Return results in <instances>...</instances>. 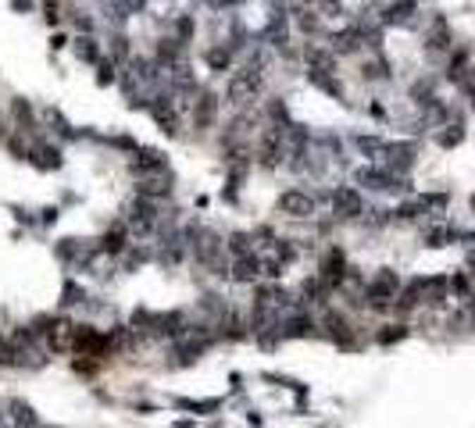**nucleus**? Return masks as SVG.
I'll return each instance as SVG.
<instances>
[{
	"instance_id": "nucleus-1",
	"label": "nucleus",
	"mask_w": 475,
	"mask_h": 428,
	"mask_svg": "<svg viewBox=\"0 0 475 428\" xmlns=\"http://www.w3.org/2000/svg\"><path fill=\"white\" fill-rule=\"evenodd\" d=\"M261 89H265V61L261 58H250L243 68H236L226 82V103L233 107H247L250 100L261 96Z\"/></svg>"
},
{
	"instance_id": "nucleus-2",
	"label": "nucleus",
	"mask_w": 475,
	"mask_h": 428,
	"mask_svg": "<svg viewBox=\"0 0 475 428\" xmlns=\"http://www.w3.org/2000/svg\"><path fill=\"white\" fill-rule=\"evenodd\" d=\"M254 160H257V168H265V172H276L283 165V160H286V125L269 122L265 129L257 132Z\"/></svg>"
},
{
	"instance_id": "nucleus-3",
	"label": "nucleus",
	"mask_w": 475,
	"mask_h": 428,
	"mask_svg": "<svg viewBox=\"0 0 475 428\" xmlns=\"http://www.w3.org/2000/svg\"><path fill=\"white\" fill-rule=\"evenodd\" d=\"M354 182H357L361 189H368V193H407V189H411L404 175H397V172H390V168H383V165L357 168V172H354Z\"/></svg>"
},
{
	"instance_id": "nucleus-4",
	"label": "nucleus",
	"mask_w": 475,
	"mask_h": 428,
	"mask_svg": "<svg viewBox=\"0 0 475 428\" xmlns=\"http://www.w3.org/2000/svg\"><path fill=\"white\" fill-rule=\"evenodd\" d=\"M125 225H129V232H132V236H150L157 225H161V214H157V203H154V200L136 196V200L129 203Z\"/></svg>"
},
{
	"instance_id": "nucleus-5",
	"label": "nucleus",
	"mask_w": 475,
	"mask_h": 428,
	"mask_svg": "<svg viewBox=\"0 0 475 428\" xmlns=\"http://www.w3.org/2000/svg\"><path fill=\"white\" fill-rule=\"evenodd\" d=\"M129 172L140 175V179H147V175H165V172H168V153L154 150V146H140V150L132 153V160H129Z\"/></svg>"
},
{
	"instance_id": "nucleus-6",
	"label": "nucleus",
	"mask_w": 475,
	"mask_h": 428,
	"mask_svg": "<svg viewBox=\"0 0 475 428\" xmlns=\"http://www.w3.org/2000/svg\"><path fill=\"white\" fill-rule=\"evenodd\" d=\"M276 207H279V214H286V218H297V222L314 218V196H311L307 189H286V193H279Z\"/></svg>"
},
{
	"instance_id": "nucleus-7",
	"label": "nucleus",
	"mask_w": 475,
	"mask_h": 428,
	"mask_svg": "<svg viewBox=\"0 0 475 428\" xmlns=\"http://www.w3.org/2000/svg\"><path fill=\"white\" fill-rule=\"evenodd\" d=\"M218 93L215 89H200L197 93V100H193V111H190V118H193V129L197 132H207L211 125L218 122Z\"/></svg>"
},
{
	"instance_id": "nucleus-8",
	"label": "nucleus",
	"mask_w": 475,
	"mask_h": 428,
	"mask_svg": "<svg viewBox=\"0 0 475 428\" xmlns=\"http://www.w3.org/2000/svg\"><path fill=\"white\" fill-rule=\"evenodd\" d=\"M333 214H336L340 222H357L361 214H364V196H361V189H354V186L333 189Z\"/></svg>"
},
{
	"instance_id": "nucleus-9",
	"label": "nucleus",
	"mask_w": 475,
	"mask_h": 428,
	"mask_svg": "<svg viewBox=\"0 0 475 428\" xmlns=\"http://www.w3.org/2000/svg\"><path fill=\"white\" fill-rule=\"evenodd\" d=\"M322 325H326L329 339H333L340 350H354V346H357V339H354V325H350V317H347L343 310L329 307V310H326V317H322Z\"/></svg>"
},
{
	"instance_id": "nucleus-10",
	"label": "nucleus",
	"mask_w": 475,
	"mask_h": 428,
	"mask_svg": "<svg viewBox=\"0 0 475 428\" xmlns=\"http://www.w3.org/2000/svg\"><path fill=\"white\" fill-rule=\"evenodd\" d=\"M343 275H347V257H343L340 246H329L326 257H322V264H319V279L326 282L329 293H336L340 282H343Z\"/></svg>"
},
{
	"instance_id": "nucleus-11",
	"label": "nucleus",
	"mask_w": 475,
	"mask_h": 428,
	"mask_svg": "<svg viewBox=\"0 0 475 428\" xmlns=\"http://www.w3.org/2000/svg\"><path fill=\"white\" fill-rule=\"evenodd\" d=\"M361 46H364V29L361 25H347V29L329 36V50L336 54V58H350V54H357Z\"/></svg>"
},
{
	"instance_id": "nucleus-12",
	"label": "nucleus",
	"mask_w": 475,
	"mask_h": 428,
	"mask_svg": "<svg viewBox=\"0 0 475 428\" xmlns=\"http://www.w3.org/2000/svg\"><path fill=\"white\" fill-rule=\"evenodd\" d=\"M29 160L39 168V172H58L61 165H65V157H61V146H54V143H47V139H36L32 146H29Z\"/></svg>"
},
{
	"instance_id": "nucleus-13",
	"label": "nucleus",
	"mask_w": 475,
	"mask_h": 428,
	"mask_svg": "<svg viewBox=\"0 0 475 428\" xmlns=\"http://www.w3.org/2000/svg\"><path fill=\"white\" fill-rule=\"evenodd\" d=\"M261 275H265V264H261L257 253H247V257H236L233 268H229V279L233 282H243V286H254Z\"/></svg>"
},
{
	"instance_id": "nucleus-14",
	"label": "nucleus",
	"mask_w": 475,
	"mask_h": 428,
	"mask_svg": "<svg viewBox=\"0 0 475 428\" xmlns=\"http://www.w3.org/2000/svg\"><path fill=\"white\" fill-rule=\"evenodd\" d=\"M136 196H143V200H165V196H172V175L165 172V175H147V179H140L136 182Z\"/></svg>"
},
{
	"instance_id": "nucleus-15",
	"label": "nucleus",
	"mask_w": 475,
	"mask_h": 428,
	"mask_svg": "<svg viewBox=\"0 0 475 428\" xmlns=\"http://www.w3.org/2000/svg\"><path fill=\"white\" fill-rule=\"evenodd\" d=\"M129 225L125 222H118L115 229H108L104 232V239H100V253H111V257H118V253H125L129 250Z\"/></svg>"
},
{
	"instance_id": "nucleus-16",
	"label": "nucleus",
	"mask_w": 475,
	"mask_h": 428,
	"mask_svg": "<svg viewBox=\"0 0 475 428\" xmlns=\"http://www.w3.org/2000/svg\"><path fill=\"white\" fill-rule=\"evenodd\" d=\"M304 61H307V68L336 72V54H333L329 46H319V43H307V46H304Z\"/></svg>"
},
{
	"instance_id": "nucleus-17",
	"label": "nucleus",
	"mask_w": 475,
	"mask_h": 428,
	"mask_svg": "<svg viewBox=\"0 0 475 428\" xmlns=\"http://www.w3.org/2000/svg\"><path fill=\"white\" fill-rule=\"evenodd\" d=\"M307 82H311L314 89H322V93H329V96L343 100V82L336 79V72H319V68H307Z\"/></svg>"
},
{
	"instance_id": "nucleus-18",
	"label": "nucleus",
	"mask_w": 475,
	"mask_h": 428,
	"mask_svg": "<svg viewBox=\"0 0 475 428\" xmlns=\"http://www.w3.org/2000/svg\"><path fill=\"white\" fill-rule=\"evenodd\" d=\"M11 115H15V122H18V132H22V136L39 129V122H36V111H32V107H29L22 96H15V100H11Z\"/></svg>"
},
{
	"instance_id": "nucleus-19",
	"label": "nucleus",
	"mask_w": 475,
	"mask_h": 428,
	"mask_svg": "<svg viewBox=\"0 0 475 428\" xmlns=\"http://www.w3.org/2000/svg\"><path fill=\"white\" fill-rule=\"evenodd\" d=\"M447 289H450V279L436 275V279H426V286H421V303H429V307H440L447 300Z\"/></svg>"
},
{
	"instance_id": "nucleus-20",
	"label": "nucleus",
	"mask_w": 475,
	"mask_h": 428,
	"mask_svg": "<svg viewBox=\"0 0 475 428\" xmlns=\"http://www.w3.org/2000/svg\"><path fill=\"white\" fill-rule=\"evenodd\" d=\"M426 43H429V50H433V54H443V50L450 46V29H447V22H443V18H433V22H429Z\"/></svg>"
},
{
	"instance_id": "nucleus-21",
	"label": "nucleus",
	"mask_w": 475,
	"mask_h": 428,
	"mask_svg": "<svg viewBox=\"0 0 475 428\" xmlns=\"http://www.w3.org/2000/svg\"><path fill=\"white\" fill-rule=\"evenodd\" d=\"M293 22H297V29H300L304 36H319V32H322V15L314 11V8H297V11H293Z\"/></svg>"
},
{
	"instance_id": "nucleus-22",
	"label": "nucleus",
	"mask_w": 475,
	"mask_h": 428,
	"mask_svg": "<svg viewBox=\"0 0 475 428\" xmlns=\"http://www.w3.org/2000/svg\"><path fill=\"white\" fill-rule=\"evenodd\" d=\"M204 61H207V68L211 72H229L233 68V46H211L207 54H204Z\"/></svg>"
},
{
	"instance_id": "nucleus-23",
	"label": "nucleus",
	"mask_w": 475,
	"mask_h": 428,
	"mask_svg": "<svg viewBox=\"0 0 475 428\" xmlns=\"http://www.w3.org/2000/svg\"><path fill=\"white\" fill-rule=\"evenodd\" d=\"M72 50H75V58H79V61H86V65H97V61H100V43H97L90 32H86V36H79Z\"/></svg>"
},
{
	"instance_id": "nucleus-24",
	"label": "nucleus",
	"mask_w": 475,
	"mask_h": 428,
	"mask_svg": "<svg viewBox=\"0 0 475 428\" xmlns=\"http://www.w3.org/2000/svg\"><path fill=\"white\" fill-rule=\"evenodd\" d=\"M226 250L233 253V260H236V257L254 253V232H233V236H229V243H226Z\"/></svg>"
},
{
	"instance_id": "nucleus-25",
	"label": "nucleus",
	"mask_w": 475,
	"mask_h": 428,
	"mask_svg": "<svg viewBox=\"0 0 475 428\" xmlns=\"http://www.w3.org/2000/svg\"><path fill=\"white\" fill-rule=\"evenodd\" d=\"M43 122H47L50 129H54L61 139H75V136H79V132H75V129H72V125L61 118V111H54V107H47V111H43Z\"/></svg>"
},
{
	"instance_id": "nucleus-26",
	"label": "nucleus",
	"mask_w": 475,
	"mask_h": 428,
	"mask_svg": "<svg viewBox=\"0 0 475 428\" xmlns=\"http://www.w3.org/2000/svg\"><path fill=\"white\" fill-rule=\"evenodd\" d=\"M354 146L364 153V157H383V150H386V139H379V136H354Z\"/></svg>"
},
{
	"instance_id": "nucleus-27",
	"label": "nucleus",
	"mask_w": 475,
	"mask_h": 428,
	"mask_svg": "<svg viewBox=\"0 0 475 428\" xmlns=\"http://www.w3.org/2000/svg\"><path fill=\"white\" fill-rule=\"evenodd\" d=\"M129 58H132L129 36H125V32H115V36H111V61H115V65H125Z\"/></svg>"
},
{
	"instance_id": "nucleus-28",
	"label": "nucleus",
	"mask_w": 475,
	"mask_h": 428,
	"mask_svg": "<svg viewBox=\"0 0 475 428\" xmlns=\"http://www.w3.org/2000/svg\"><path fill=\"white\" fill-rule=\"evenodd\" d=\"M461 139H464V125H461V122H447V125H443V132L436 136V143H440L443 150H450V146H457Z\"/></svg>"
},
{
	"instance_id": "nucleus-29",
	"label": "nucleus",
	"mask_w": 475,
	"mask_h": 428,
	"mask_svg": "<svg viewBox=\"0 0 475 428\" xmlns=\"http://www.w3.org/2000/svg\"><path fill=\"white\" fill-rule=\"evenodd\" d=\"M454 239H457V229H450V225H433L426 232V246H447Z\"/></svg>"
},
{
	"instance_id": "nucleus-30",
	"label": "nucleus",
	"mask_w": 475,
	"mask_h": 428,
	"mask_svg": "<svg viewBox=\"0 0 475 428\" xmlns=\"http://www.w3.org/2000/svg\"><path fill=\"white\" fill-rule=\"evenodd\" d=\"M75 303H86V289L75 279H65V286H61V307H75Z\"/></svg>"
},
{
	"instance_id": "nucleus-31",
	"label": "nucleus",
	"mask_w": 475,
	"mask_h": 428,
	"mask_svg": "<svg viewBox=\"0 0 475 428\" xmlns=\"http://www.w3.org/2000/svg\"><path fill=\"white\" fill-rule=\"evenodd\" d=\"M8 407H11V417H15V424H39L36 410H32L25 400H11Z\"/></svg>"
},
{
	"instance_id": "nucleus-32",
	"label": "nucleus",
	"mask_w": 475,
	"mask_h": 428,
	"mask_svg": "<svg viewBox=\"0 0 475 428\" xmlns=\"http://www.w3.org/2000/svg\"><path fill=\"white\" fill-rule=\"evenodd\" d=\"M172 29H175V39H179V43H190L193 32H197V22H193V15H179Z\"/></svg>"
},
{
	"instance_id": "nucleus-33",
	"label": "nucleus",
	"mask_w": 475,
	"mask_h": 428,
	"mask_svg": "<svg viewBox=\"0 0 475 428\" xmlns=\"http://www.w3.org/2000/svg\"><path fill=\"white\" fill-rule=\"evenodd\" d=\"M118 82V65L115 61H97V86H111Z\"/></svg>"
},
{
	"instance_id": "nucleus-34",
	"label": "nucleus",
	"mask_w": 475,
	"mask_h": 428,
	"mask_svg": "<svg viewBox=\"0 0 475 428\" xmlns=\"http://www.w3.org/2000/svg\"><path fill=\"white\" fill-rule=\"evenodd\" d=\"M404 336H407V325H386V329L376 336V343H379V346H393V343H400Z\"/></svg>"
},
{
	"instance_id": "nucleus-35",
	"label": "nucleus",
	"mask_w": 475,
	"mask_h": 428,
	"mask_svg": "<svg viewBox=\"0 0 475 428\" xmlns=\"http://www.w3.org/2000/svg\"><path fill=\"white\" fill-rule=\"evenodd\" d=\"M361 75H364V79H390V65H386L383 58H376V61H364Z\"/></svg>"
},
{
	"instance_id": "nucleus-36",
	"label": "nucleus",
	"mask_w": 475,
	"mask_h": 428,
	"mask_svg": "<svg viewBox=\"0 0 475 428\" xmlns=\"http://www.w3.org/2000/svg\"><path fill=\"white\" fill-rule=\"evenodd\" d=\"M179 407L197 410V414H211V410H218V407H222V400H179Z\"/></svg>"
},
{
	"instance_id": "nucleus-37",
	"label": "nucleus",
	"mask_w": 475,
	"mask_h": 428,
	"mask_svg": "<svg viewBox=\"0 0 475 428\" xmlns=\"http://www.w3.org/2000/svg\"><path fill=\"white\" fill-rule=\"evenodd\" d=\"M0 367H18V357H15V346L8 336H0Z\"/></svg>"
},
{
	"instance_id": "nucleus-38",
	"label": "nucleus",
	"mask_w": 475,
	"mask_h": 428,
	"mask_svg": "<svg viewBox=\"0 0 475 428\" xmlns=\"http://www.w3.org/2000/svg\"><path fill=\"white\" fill-rule=\"evenodd\" d=\"M43 18H47L50 25L61 22V15H58V0H43Z\"/></svg>"
},
{
	"instance_id": "nucleus-39",
	"label": "nucleus",
	"mask_w": 475,
	"mask_h": 428,
	"mask_svg": "<svg viewBox=\"0 0 475 428\" xmlns=\"http://www.w3.org/2000/svg\"><path fill=\"white\" fill-rule=\"evenodd\" d=\"M468 289H471V286H468V275H454V279H450V293H457V296L468 300Z\"/></svg>"
},
{
	"instance_id": "nucleus-40",
	"label": "nucleus",
	"mask_w": 475,
	"mask_h": 428,
	"mask_svg": "<svg viewBox=\"0 0 475 428\" xmlns=\"http://www.w3.org/2000/svg\"><path fill=\"white\" fill-rule=\"evenodd\" d=\"M204 4H207L211 11H229V8H240L243 0H204Z\"/></svg>"
},
{
	"instance_id": "nucleus-41",
	"label": "nucleus",
	"mask_w": 475,
	"mask_h": 428,
	"mask_svg": "<svg viewBox=\"0 0 475 428\" xmlns=\"http://www.w3.org/2000/svg\"><path fill=\"white\" fill-rule=\"evenodd\" d=\"M50 222H58V207H43V225H50Z\"/></svg>"
},
{
	"instance_id": "nucleus-42",
	"label": "nucleus",
	"mask_w": 475,
	"mask_h": 428,
	"mask_svg": "<svg viewBox=\"0 0 475 428\" xmlns=\"http://www.w3.org/2000/svg\"><path fill=\"white\" fill-rule=\"evenodd\" d=\"M393 4H397V8H404V11H414V8H418V0H393Z\"/></svg>"
},
{
	"instance_id": "nucleus-43",
	"label": "nucleus",
	"mask_w": 475,
	"mask_h": 428,
	"mask_svg": "<svg viewBox=\"0 0 475 428\" xmlns=\"http://www.w3.org/2000/svg\"><path fill=\"white\" fill-rule=\"evenodd\" d=\"M11 8H15V11H29L32 0H11Z\"/></svg>"
},
{
	"instance_id": "nucleus-44",
	"label": "nucleus",
	"mask_w": 475,
	"mask_h": 428,
	"mask_svg": "<svg viewBox=\"0 0 475 428\" xmlns=\"http://www.w3.org/2000/svg\"><path fill=\"white\" fill-rule=\"evenodd\" d=\"M464 264L471 268V275H475V253H468V257H464Z\"/></svg>"
},
{
	"instance_id": "nucleus-45",
	"label": "nucleus",
	"mask_w": 475,
	"mask_h": 428,
	"mask_svg": "<svg viewBox=\"0 0 475 428\" xmlns=\"http://www.w3.org/2000/svg\"><path fill=\"white\" fill-rule=\"evenodd\" d=\"M172 428H193V421H179V424H172Z\"/></svg>"
},
{
	"instance_id": "nucleus-46",
	"label": "nucleus",
	"mask_w": 475,
	"mask_h": 428,
	"mask_svg": "<svg viewBox=\"0 0 475 428\" xmlns=\"http://www.w3.org/2000/svg\"><path fill=\"white\" fill-rule=\"evenodd\" d=\"M0 139H8V132H4V122H0Z\"/></svg>"
},
{
	"instance_id": "nucleus-47",
	"label": "nucleus",
	"mask_w": 475,
	"mask_h": 428,
	"mask_svg": "<svg viewBox=\"0 0 475 428\" xmlns=\"http://www.w3.org/2000/svg\"><path fill=\"white\" fill-rule=\"evenodd\" d=\"M0 428H8V417L4 414H0Z\"/></svg>"
}]
</instances>
